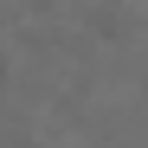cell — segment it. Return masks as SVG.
<instances>
[{
  "mask_svg": "<svg viewBox=\"0 0 148 148\" xmlns=\"http://www.w3.org/2000/svg\"><path fill=\"white\" fill-rule=\"evenodd\" d=\"M90 26H97V32H122V26H129V19H122L116 7H97V13H90Z\"/></svg>",
  "mask_w": 148,
  "mask_h": 148,
  "instance_id": "cell-1",
  "label": "cell"
},
{
  "mask_svg": "<svg viewBox=\"0 0 148 148\" xmlns=\"http://www.w3.org/2000/svg\"><path fill=\"white\" fill-rule=\"evenodd\" d=\"M7 77H13V64H7V45H0V84H7Z\"/></svg>",
  "mask_w": 148,
  "mask_h": 148,
  "instance_id": "cell-2",
  "label": "cell"
}]
</instances>
